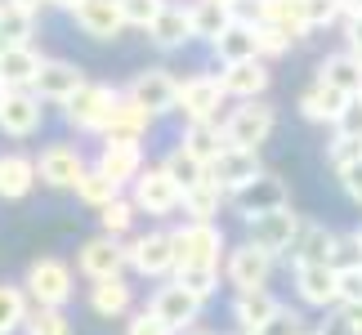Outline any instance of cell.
I'll list each match as a JSON object with an SVG mask.
<instances>
[{"label": "cell", "instance_id": "obj_1", "mask_svg": "<svg viewBox=\"0 0 362 335\" xmlns=\"http://www.w3.org/2000/svg\"><path fill=\"white\" fill-rule=\"evenodd\" d=\"M269 134H273V107H269V103H255V99L242 103V107L224 121L228 148H259Z\"/></svg>", "mask_w": 362, "mask_h": 335}, {"label": "cell", "instance_id": "obj_2", "mask_svg": "<svg viewBox=\"0 0 362 335\" xmlns=\"http://www.w3.org/2000/svg\"><path fill=\"white\" fill-rule=\"evenodd\" d=\"M27 290L40 300V309H59L72 295V269L63 259H36L27 269Z\"/></svg>", "mask_w": 362, "mask_h": 335}, {"label": "cell", "instance_id": "obj_3", "mask_svg": "<svg viewBox=\"0 0 362 335\" xmlns=\"http://www.w3.org/2000/svg\"><path fill=\"white\" fill-rule=\"evenodd\" d=\"M296 233H300V219L286 211V206H277V211H264L255 215L250 223V242L259 250H269V255H282V250L296 246Z\"/></svg>", "mask_w": 362, "mask_h": 335}, {"label": "cell", "instance_id": "obj_4", "mask_svg": "<svg viewBox=\"0 0 362 335\" xmlns=\"http://www.w3.org/2000/svg\"><path fill=\"white\" fill-rule=\"evenodd\" d=\"M152 313L161 317L165 327H170V335H184L188 327H197V313H202V300L192 295L188 286H161L157 300H152Z\"/></svg>", "mask_w": 362, "mask_h": 335}, {"label": "cell", "instance_id": "obj_5", "mask_svg": "<svg viewBox=\"0 0 362 335\" xmlns=\"http://www.w3.org/2000/svg\"><path fill=\"white\" fill-rule=\"evenodd\" d=\"M219 246H224V237H219V228H211L206 219L188 223L184 233H175L179 264H211V269H219ZM179 264H175V269H179Z\"/></svg>", "mask_w": 362, "mask_h": 335}, {"label": "cell", "instance_id": "obj_6", "mask_svg": "<svg viewBox=\"0 0 362 335\" xmlns=\"http://www.w3.org/2000/svg\"><path fill=\"white\" fill-rule=\"evenodd\" d=\"M125 259L134 264L139 273H148V277H161V273H170L179 255H175V237H165V233H152V237H139V242L125 250Z\"/></svg>", "mask_w": 362, "mask_h": 335}, {"label": "cell", "instance_id": "obj_7", "mask_svg": "<svg viewBox=\"0 0 362 335\" xmlns=\"http://www.w3.org/2000/svg\"><path fill=\"white\" fill-rule=\"evenodd\" d=\"M117 94L107 86H81L72 99H67V121L81 125V130H94V125L107 121V112H112Z\"/></svg>", "mask_w": 362, "mask_h": 335}, {"label": "cell", "instance_id": "obj_8", "mask_svg": "<svg viewBox=\"0 0 362 335\" xmlns=\"http://www.w3.org/2000/svg\"><path fill=\"white\" fill-rule=\"evenodd\" d=\"M296 282H300L304 304L327 309V304L340 300V273L331 269V264H296Z\"/></svg>", "mask_w": 362, "mask_h": 335}, {"label": "cell", "instance_id": "obj_9", "mask_svg": "<svg viewBox=\"0 0 362 335\" xmlns=\"http://www.w3.org/2000/svg\"><path fill=\"white\" fill-rule=\"evenodd\" d=\"M130 99H134L139 107H148V112H170V107L179 103V86L161 72V67H148V72L134 76Z\"/></svg>", "mask_w": 362, "mask_h": 335}, {"label": "cell", "instance_id": "obj_10", "mask_svg": "<svg viewBox=\"0 0 362 335\" xmlns=\"http://www.w3.org/2000/svg\"><path fill=\"white\" fill-rule=\"evenodd\" d=\"M134 201L144 206L148 215H170L179 201H184V188L175 184L165 170H148L144 179H139V192H134Z\"/></svg>", "mask_w": 362, "mask_h": 335}, {"label": "cell", "instance_id": "obj_11", "mask_svg": "<svg viewBox=\"0 0 362 335\" xmlns=\"http://www.w3.org/2000/svg\"><path fill=\"white\" fill-rule=\"evenodd\" d=\"M269 250H259L255 242L242 246V250H233V259H228V282L238 286V290H264V282H269Z\"/></svg>", "mask_w": 362, "mask_h": 335}, {"label": "cell", "instance_id": "obj_12", "mask_svg": "<svg viewBox=\"0 0 362 335\" xmlns=\"http://www.w3.org/2000/svg\"><path fill=\"white\" fill-rule=\"evenodd\" d=\"M259 175V161H255V148H224L219 157L211 161V179L219 188H242Z\"/></svg>", "mask_w": 362, "mask_h": 335}, {"label": "cell", "instance_id": "obj_13", "mask_svg": "<svg viewBox=\"0 0 362 335\" xmlns=\"http://www.w3.org/2000/svg\"><path fill=\"white\" fill-rule=\"evenodd\" d=\"M219 99H224V81L215 76H192L188 86H179V103L192 121H211L219 112Z\"/></svg>", "mask_w": 362, "mask_h": 335}, {"label": "cell", "instance_id": "obj_14", "mask_svg": "<svg viewBox=\"0 0 362 335\" xmlns=\"http://www.w3.org/2000/svg\"><path fill=\"white\" fill-rule=\"evenodd\" d=\"M238 206H242V215H264V211H277V206H286V188H282V179H273V175H255L250 184L238 188Z\"/></svg>", "mask_w": 362, "mask_h": 335}, {"label": "cell", "instance_id": "obj_15", "mask_svg": "<svg viewBox=\"0 0 362 335\" xmlns=\"http://www.w3.org/2000/svg\"><path fill=\"white\" fill-rule=\"evenodd\" d=\"M76 23L86 27L94 40H112L121 32V23H125L121 0H86V5L76 9Z\"/></svg>", "mask_w": 362, "mask_h": 335}, {"label": "cell", "instance_id": "obj_16", "mask_svg": "<svg viewBox=\"0 0 362 335\" xmlns=\"http://www.w3.org/2000/svg\"><path fill=\"white\" fill-rule=\"evenodd\" d=\"M81 86H86L81 67H72V63H40V76H36L40 99H63L67 103Z\"/></svg>", "mask_w": 362, "mask_h": 335}, {"label": "cell", "instance_id": "obj_17", "mask_svg": "<svg viewBox=\"0 0 362 335\" xmlns=\"http://www.w3.org/2000/svg\"><path fill=\"white\" fill-rule=\"evenodd\" d=\"M36 76H40V59H36V49H27V45L0 49V81H5L9 90H18V86H36Z\"/></svg>", "mask_w": 362, "mask_h": 335}, {"label": "cell", "instance_id": "obj_18", "mask_svg": "<svg viewBox=\"0 0 362 335\" xmlns=\"http://www.w3.org/2000/svg\"><path fill=\"white\" fill-rule=\"evenodd\" d=\"M148 117H152V112L139 107L134 99H117L112 112H107V121H103L107 125V139H125V143H134V139L148 130Z\"/></svg>", "mask_w": 362, "mask_h": 335}, {"label": "cell", "instance_id": "obj_19", "mask_svg": "<svg viewBox=\"0 0 362 335\" xmlns=\"http://www.w3.org/2000/svg\"><path fill=\"white\" fill-rule=\"evenodd\" d=\"M349 99H354V94H344L336 86H327V81H317V86L300 99V107H304L309 121H340V112L349 107Z\"/></svg>", "mask_w": 362, "mask_h": 335}, {"label": "cell", "instance_id": "obj_20", "mask_svg": "<svg viewBox=\"0 0 362 335\" xmlns=\"http://www.w3.org/2000/svg\"><path fill=\"white\" fill-rule=\"evenodd\" d=\"M81 157L72 148H49L45 157H40V179L45 184H54V188H76L81 184Z\"/></svg>", "mask_w": 362, "mask_h": 335}, {"label": "cell", "instance_id": "obj_21", "mask_svg": "<svg viewBox=\"0 0 362 335\" xmlns=\"http://www.w3.org/2000/svg\"><path fill=\"white\" fill-rule=\"evenodd\" d=\"M121 259H125V250L112 237H99V242H86V250H81V273H90L94 282H99V277H117Z\"/></svg>", "mask_w": 362, "mask_h": 335}, {"label": "cell", "instance_id": "obj_22", "mask_svg": "<svg viewBox=\"0 0 362 335\" xmlns=\"http://www.w3.org/2000/svg\"><path fill=\"white\" fill-rule=\"evenodd\" d=\"M282 309L269 290H238V304H233V317H238V327L242 331H259L269 317Z\"/></svg>", "mask_w": 362, "mask_h": 335}, {"label": "cell", "instance_id": "obj_23", "mask_svg": "<svg viewBox=\"0 0 362 335\" xmlns=\"http://www.w3.org/2000/svg\"><path fill=\"white\" fill-rule=\"evenodd\" d=\"M40 125V103L32 94H9L5 107H0V130L5 134H32Z\"/></svg>", "mask_w": 362, "mask_h": 335}, {"label": "cell", "instance_id": "obj_24", "mask_svg": "<svg viewBox=\"0 0 362 335\" xmlns=\"http://www.w3.org/2000/svg\"><path fill=\"white\" fill-rule=\"evenodd\" d=\"M224 81V94H242V99H255V94L269 86V72L250 59V63H228V72L219 76Z\"/></svg>", "mask_w": 362, "mask_h": 335}, {"label": "cell", "instance_id": "obj_25", "mask_svg": "<svg viewBox=\"0 0 362 335\" xmlns=\"http://www.w3.org/2000/svg\"><path fill=\"white\" fill-rule=\"evenodd\" d=\"M215 45H219V59H224V63H250L259 54V32H255V27H238V23H233Z\"/></svg>", "mask_w": 362, "mask_h": 335}, {"label": "cell", "instance_id": "obj_26", "mask_svg": "<svg viewBox=\"0 0 362 335\" xmlns=\"http://www.w3.org/2000/svg\"><path fill=\"white\" fill-rule=\"evenodd\" d=\"M90 304H94V313H99V317H121L125 309H130V286H125L121 277H99Z\"/></svg>", "mask_w": 362, "mask_h": 335}, {"label": "cell", "instance_id": "obj_27", "mask_svg": "<svg viewBox=\"0 0 362 335\" xmlns=\"http://www.w3.org/2000/svg\"><path fill=\"white\" fill-rule=\"evenodd\" d=\"M99 170L107 179H130L139 170V148L134 143H125V139H107V148H103V157H99Z\"/></svg>", "mask_w": 362, "mask_h": 335}, {"label": "cell", "instance_id": "obj_28", "mask_svg": "<svg viewBox=\"0 0 362 335\" xmlns=\"http://www.w3.org/2000/svg\"><path fill=\"white\" fill-rule=\"evenodd\" d=\"M322 81L336 86V90H344V94H362V59H354V54L327 59L322 63Z\"/></svg>", "mask_w": 362, "mask_h": 335}, {"label": "cell", "instance_id": "obj_29", "mask_svg": "<svg viewBox=\"0 0 362 335\" xmlns=\"http://www.w3.org/2000/svg\"><path fill=\"white\" fill-rule=\"evenodd\" d=\"M36 179V165L27 157H0V197H27Z\"/></svg>", "mask_w": 362, "mask_h": 335}, {"label": "cell", "instance_id": "obj_30", "mask_svg": "<svg viewBox=\"0 0 362 335\" xmlns=\"http://www.w3.org/2000/svg\"><path fill=\"white\" fill-rule=\"evenodd\" d=\"M219 143H228V139H224V130H219L215 121H192V130H188V139H184V148H188L197 161H206V165H211L219 152H224Z\"/></svg>", "mask_w": 362, "mask_h": 335}, {"label": "cell", "instance_id": "obj_31", "mask_svg": "<svg viewBox=\"0 0 362 335\" xmlns=\"http://www.w3.org/2000/svg\"><path fill=\"white\" fill-rule=\"evenodd\" d=\"M188 18H192V36H206V40H219V36L233 27L228 5H219V0H202V5L188 13Z\"/></svg>", "mask_w": 362, "mask_h": 335}, {"label": "cell", "instance_id": "obj_32", "mask_svg": "<svg viewBox=\"0 0 362 335\" xmlns=\"http://www.w3.org/2000/svg\"><path fill=\"white\" fill-rule=\"evenodd\" d=\"M148 32H152V40H157V45L170 49V45H184V40H188L192 18H188L184 9H161V13H157V23H152Z\"/></svg>", "mask_w": 362, "mask_h": 335}, {"label": "cell", "instance_id": "obj_33", "mask_svg": "<svg viewBox=\"0 0 362 335\" xmlns=\"http://www.w3.org/2000/svg\"><path fill=\"white\" fill-rule=\"evenodd\" d=\"M27 36H32V13L18 5H0V49L27 45Z\"/></svg>", "mask_w": 362, "mask_h": 335}, {"label": "cell", "instance_id": "obj_34", "mask_svg": "<svg viewBox=\"0 0 362 335\" xmlns=\"http://www.w3.org/2000/svg\"><path fill=\"white\" fill-rule=\"evenodd\" d=\"M264 18H269L273 27H282V32L300 36L304 27H309V18H304V0H264Z\"/></svg>", "mask_w": 362, "mask_h": 335}, {"label": "cell", "instance_id": "obj_35", "mask_svg": "<svg viewBox=\"0 0 362 335\" xmlns=\"http://www.w3.org/2000/svg\"><path fill=\"white\" fill-rule=\"evenodd\" d=\"M165 175L188 192L192 184H202V179H206V161H197L188 148H179V152H170V161H165Z\"/></svg>", "mask_w": 362, "mask_h": 335}, {"label": "cell", "instance_id": "obj_36", "mask_svg": "<svg viewBox=\"0 0 362 335\" xmlns=\"http://www.w3.org/2000/svg\"><path fill=\"white\" fill-rule=\"evenodd\" d=\"M27 322V300L18 286H0V335H13Z\"/></svg>", "mask_w": 362, "mask_h": 335}, {"label": "cell", "instance_id": "obj_37", "mask_svg": "<svg viewBox=\"0 0 362 335\" xmlns=\"http://www.w3.org/2000/svg\"><path fill=\"white\" fill-rule=\"evenodd\" d=\"M184 206L192 211V219H211L219 211V184L215 179H202V184H192L184 192Z\"/></svg>", "mask_w": 362, "mask_h": 335}, {"label": "cell", "instance_id": "obj_38", "mask_svg": "<svg viewBox=\"0 0 362 335\" xmlns=\"http://www.w3.org/2000/svg\"><path fill=\"white\" fill-rule=\"evenodd\" d=\"M179 286H188L197 300H206L219 286V273L211 269V264H179Z\"/></svg>", "mask_w": 362, "mask_h": 335}, {"label": "cell", "instance_id": "obj_39", "mask_svg": "<svg viewBox=\"0 0 362 335\" xmlns=\"http://www.w3.org/2000/svg\"><path fill=\"white\" fill-rule=\"evenodd\" d=\"M331 250H336V237L327 228H309L300 242V264H331Z\"/></svg>", "mask_w": 362, "mask_h": 335}, {"label": "cell", "instance_id": "obj_40", "mask_svg": "<svg viewBox=\"0 0 362 335\" xmlns=\"http://www.w3.org/2000/svg\"><path fill=\"white\" fill-rule=\"evenodd\" d=\"M76 192H81V197H86L90 206H107V201H117V179H107L103 170H94V175H81Z\"/></svg>", "mask_w": 362, "mask_h": 335}, {"label": "cell", "instance_id": "obj_41", "mask_svg": "<svg viewBox=\"0 0 362 335\" xmlns=\"http://www.w3.org/2000/svg\"><path fill=\"white\" fill-rule=\"evenodd\" d=\"M27 335H72V322L59 309H36L27 317Z\"/></svg>", "mask_w": 362, "mask_h": 335}, {"label": "cell", "instance_id": "obj_42", "mask_svg": "<svg viewBox=\"0 0 362 335\" xmlns=\"http://www.w3.org/2000/svg\"><path fill=\"white\" fill-rule=\"evenodd\" d=\"M161 9H165L161 0H121V13H125V23H134V27H152Z\"/></svg>", "mask_w": 362, "mask_h": 335}, {"label": "cell", "instance_id": "obj_43", "mask_svg": "<svg viewBox=\"0 0 362 335\" xmlns=\"http://www.w3.org/2000/svg\"><path fill=\"white\" fill-rule=\"evenodd\" d=\"M250 335H304L300 327V313H291V309H277L269 322H264L259 331H250Z\"/></svg>", "mask_w": 362, "mask_h": 335}, {"label": "cell", "instance_id": "obj_44", "mask_svg": "<svg viewBox=\"0 0 362 335\" xmlns=\"http://www.w3.org/2000/svg\"><path fill=\"white\" fill-rule=\"evenodd\" d=\"M103 228L107 233H125V228H130V206H125V201H107L103 206Z\"/></svg>", "mask_w": 362, "mask_h": 335}, {"label": "cell", "instance_id": "obj_45", "mask_svg": "<svg viewBox=\"0 0 362 335\" xmlns=\"http://www.w3.org/2000/svg\"><path fill=\"white\" fill-rule=\"evenodd\" d=\"M336 125H340V139H362V103L349 99V107L340 112V121H336Z\"/></svg>", "mask_w": 362, "mask_h": 335}, {"label": "cell", "instance_id": "obj_46", "mask_svg": "<svg viewBox=\"0 0 362 335\" xmlns=\"http://www.w3.org/2000/svg\"><path fill=\"white\" fill-rule=\"evenodd\" d=\"M336 9H340V0H304V18H309V27L331 23V18H336Z\"/></svg>", "mask_w": 362, "mask_h": 335}, {"label": "cell", "instance_id": "obj_47", "mask_svg": "<svg viewBox=\"0 0 362 335\" xmlns=\"http://www.w3.org/2000/svg\"><path fill=\"white\" fill-rule=\"evenodd\" d=\"M125 335H170V327H165L161 317L148 309V313H139V317H134V322H130V331H125Z\"/></svg>", "mask_w": 362, "mask_h": 335}, {"label": "cell", "instance_id": "obj_48", "mask_svg": "<svg viewBox=\"0 0 362 335\" xmlns=\"http://www.w3.org/2000/svg\"><path fill=\"white\" fill-rule=\"evenodd\" d=\"M340 300L344 304H362V269H344L340 273Z\"/></svg>", "mask_w": 362, "mask_h": 335}, {"label": "cell", "instance_id": "obj_49", "mask_svg": "<svg viewBox=\"0 0 362 335\" xmlns=\"http://www.w3.org/2000/svg\"><path fill=\"white\" fill-rule=\"evenodd\" d=\"M358 157H362V139H336V148H331V161H336L340 170H344L349 161H358Z\"/></svg>", "mask_w": 362, "mask_h": 335}, {"label": "cell", "instance_id": "obj_50", "mask_svg": "<svg viewBox=\"0 0 362 335\" xmlns=\"http://www.w3.org/2000/svg\"><path fill=\"white\" fill-rule=\"evenodd\" d=\"M340 179H344V192H349L354 201H362V157L344 165V170H340Z\"/></svg>", "mask_w": 362, "mask_h": 335}, {"label": "cell", "instance_id": "obj_51", "mask_svg": "<svg viewBox=\"0 0 362 335\" xmlns=\"http://www.w3.org/2000/svg\"><path fill=\"white\" fill-rule=\"evenodd\" d=\"M286 36H291V32H282V27H273V23H264V27H259V49H269V54L286 49Z\"/></svg>", "mask_w": 362, "mask_h": 335}, {"label": "cell", "instance_id": "obj_52", "mask_svg": "<svg viewBox=\"0 0 362 335\" xmlns=\"http://www.w3.org/2000/svg\"><path fill=\"white\" fill-rule=\"evenodd\" d=\"M317 335H358V327L349 322V313H331L322 327H317Z\"/></svg>", "mask_w": 362, "mask_h": 335}, {"label": "cell", "instance_id": "obj_53", "mask_svg": "<svg viewBox=\"0 0 362 335\" xmlns=\"http://www.w3.org/2000/svg\"><path fill=\"white\" fill-rule=\"evenodd\" d=\"M349 45L354 54H362V13H354V23H349Z\"/></svg>", "mask_w": 362, "mask_h": 335}, {"label": "cell", "instance_id": "obj_54", "mask_svg": "<svg viewBox=\"0 0 362 335\" xmlns=\"http://www.w3.org/2000/svg\"><path fill=\"white\" fill-rule=\"evenodd\" d=\"M344 313H349V322H354L358 335H362V304H344Z\"/></svg>", "mask_w": 362, "mask_h": 335}, {"label": "cell", "instance_id": "obj_55", "mask_svg": "<svg viewBox=\"0 0 362 335\" xmlns=\"http://www.w3.org/2000/svg\"><path fill=\"white\" fill-rule=\"evenodd\" d=\"M13 5H18V9H27V13H32V9H40V5H45V0H13Z\"/></svg>", "mask_w": 362, "mask_h": 335}, {"label": "cell", "instance_id": "obj_56", "mask_svg": "<svg viewBox=\"0 0 362 335\" xmlns=\"http://www.w3.org/2000/svg\"><path fill=\"white\" fill-rule=\"evenodd\" d=\"M54 5H63V9H81L86 0H54Z\"/></svg>", "mask_w": 362, "mask_h": 335}, {"label": "cell", "instance_id": "obj_57", "mask_svg": "<svg viewBox=\"0 0 362 335\" xmlns=\"http://www.w3.org/2000/svg\"><path fill=\"white\" fill-rule=\"evenodd\" d=\"M5 99H9V86H5V81H0V107H5Z\"/></svg>", "mask_w": 362, "mask_h": 335}, {"label": "cell", "instance_id": "obj_58", "mask_svg": "<svg viewBox=\"0 0 362 335\" xmlns=\"http://www.w3.org/2000/svg\"><path fill=\"white\" fill-rule=\"evenodd\" d=\"M349 9H354V13H362V0H349Z\"/></svg>", "mask_w": 362, "mask_h": 335}, {"label": "cell", "instance_id": "obj_59", "mask_svg": "<svg viewBox=\"0 0 362 335\" xmlns=\"http://www.w3.org/2000/svg\"><path fill=\"white\" fill-rule=\"evenodd\" d=\"M184 335H211V331H197V327H188V331H184Z\"/></svg>", "mask_w": 362, "mask_h": 335}, {"label": "cell", "instance_id": "obj_60", "mask_svg": "<svg viewBox=\"0 0 362 335\" xmlns=\"http://www.w3.org/2000/svg\"><path fill=\"white\" fill-rule=\"evenodd\" d=\"M219 5H233V0H219Z\"/></svg>", "mask_w": 362, "mask_h": 335}, {"label": "cell", "instance_id": "obj_61", "mask_svg": "<svg viewBox=\"0 0 362 335\" xmlns=\"http://www.w3.org/2000/svg\"><path fill=\"white\" fill-rule=\"evenodd\" d=\"M238 335H250V331H238Z\"/></svg>", "mask_w": 362, "mask_h": 335}, {"label": "cell", "instance_id": "obj_62", "mask_svg": "<svg viewBox=\"0 0 362 335\" xmlns=\"http://www.w3.org/2000/svg\"><path fill=\"white\" fill-rule=\"evenodd\" d=\"M358 242H362V233H358Z\"/></svg>", "mask_w": 362, "mask_h": 335}, {"label": "cell", "instance_id": "obj_63", "mask_svg": "<svg viewBox=\"0 0 362 335\" xmlns=\"http://www.w3.org/2000/svg\"><path fill=\"white\" fill-rule=\"evenodd\" d=\"M313 335H317V331H313Z\"/></svg>", "mask_w": 362, "mask_h": 335}]
</instances>
